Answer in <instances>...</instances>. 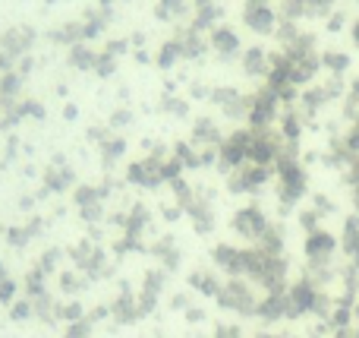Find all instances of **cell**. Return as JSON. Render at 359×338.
Listing matches in <instances>:
<instances>
[{"mask_svg":"<svg viewBox=\"0 0 359 338\" xmlns=\"http://www.w3.org/2000/svg\"><path fill=\"white\" fill-rule=\"evenodd\" d=\"M319 218H322V215L315 212V209H306V212L299 215V225H303V231H306V234L319 228Z\"/></svg>","mask_w":359,"mask_h":338,"instance_id":"obj_9","label":"cell"},{"mask_svg":"<svg viewBox=\"0 0 359 338\" xmlns=\"http://www.w3.org/2000/svg\"><path fill=\"white\" fill-rule=\"evenodd\" d=\"M258 275H265V282L272 284V288H278V284L284 282V275H287V262H284V259L265 262L262 269H258Z\"/></svg>","mask_w":359,"mask_h":338,"instance_id":"obj_6","label":"cell"},{"mask_svg":"<svg viewBox=\"0 0 359 338\" xmlns=\"http://www.w3.org/2000/svg\"><path fill=\"white\" fill-rule=\"evenodd\" d=\"M344 139H347V145H350V152L359 155V114L353 118V124H350V130L344 133Z\"/></svg>","mask_w":359,"mask_h":338,"instance_id":"obj_8","label":"cell"},{"mask_svg":"<svg viewBox=\"0 0 359 338\" xmlns=\"http://www.w3.org/2000/svg\"><path fill=\"white\" fill-rule=\"evenodd\" d=\"M312 209H315V212H319V215H325V218H328V215H334V212H337V206H334V200H331V196H325V193H315V196H312Z\"/></svg>","mask_w":359,"mask_h":338,"instance_id":"obj_7","label":"cell"},{"mask_svg":"<svg viewBox=\"0 0 359 338\" xmlns=\"http://www.w3.org/2000/svg\"><path fill=\"white\" fill-rule=\"evenodd\" d=\"M337 247H340V253L347 256V262L359 269V215H347V218H344Z\"/></svg>","mask_w":359,"mask_h":338,"instance_id":"obj_3","label":"cell"},{"mask_svg":"<svg viewBox=\"0 0 359 338\" xmlns=\"http://www.w3.org/2000/svg\"><path fill=\"white\" fill-rule=\"evenodd\" d=\"M322 67H325L331 77H344L347 70H350V54H347V51L328 48L325 54H322Z\"/></svg>","mask_w":359,"mask_h":338,"instance_id":"obj_4","label":"cell"},{"mask_svg":"<svg viewBox=\"0 0 359 338\" xmlns=\"http://www.w3.org/2000/svg\"><path fill=\"white\" fill-rule=\"evenodd\" d=\"M350 38H353V45H356V48H359V19L353 22V29H350Z\"/></svg>","mask_w":359,"mask_h":338,"instance_id":"obj_14","label":"cell"},{"mask_svg":"<svg viewBox=\"0 0 359 338\" xmlns=\"http://www.w3.org/2000/svg\"><path fill=\"white\" fill-rule=\"evenodd\" d=\"M281 180H284V186H281V200H284L287 206H293V202L306 193V171L297 165L293 155H284V161H281Z\"/></svg>","mask_w":359,"mask_h":338,"instance_id":"obj_1","label":"cell"},{"mask_svg":"<svg viewBox=\"0 0 359 338\" xmlns=\"http://www.w3.org/2000/svg\"><path fill=\"white\" fill-rule=\"evenodd\" d=\"M265 237H268V241H265V247L272 250V253H278V250L284 247V231H281V228H272Z\"/></svg>","mask_w":359,"mask_h":338,"instance_id":"obj_11","label":"cell"},{"mask_svg":"<svg viewBox=\"0 0 359 338\" xmlns=\"http://www.w3.org/2000/svg\"><path fill=\"white\" fill-rule=\"evenodd\" d=\"M353 209H356V212H359V184L353 186Z\"/></svg>","mask_w":359,"mask_h":338,"instance_id":"obj_15","label":"cell"},{"mask_svg":"<svg viewBox=\"0 0 359 338\" xmlns=\"http://www.w3.org/2000/svg\"><path fill=\"white\" fill-rule=\"evenodd\" d=\"M281 338H299V335H281Z\"/></svg>","mask_w":359,"mask_h":338,"instance_id":"obj_16","label":"cell"},{"mask_svg":"<svg viewBox=\"0 0 359 338\" xmlns=\"http://www.w3.org/2000/svg\"><path fill=\"white\" fill-rule=\"evenodd\" d=\"M344 22H347L344 13H328V32H340V29H344Z\"/></svg>","mask_w":359,"mask_h":338,"instance_id":"obj_12","label":"cell"},{"mask_svg":"<svg viewBox=\"0 0 359 338\" xmlns=\"http://www.w3.org/2000/svg\"><path fill=\"white\" fill-rule=\"evenodd\" d=\"M306 256L309 262H334V253H337V234H331L328 228H315L306 234Z\"/></svg>","mask_w":359,"mask_h":338,"instance_id":"obj_2","label":"cell"},{"mask_svg":"<svg viewBox=\"0 0 359 338\" xmlns=\"http://www.w3.org/2000/svg\"><path fill=\"white\" fill-rule=\"evenodd\" d=\"M331 104V95L325 92V86H312L309 92L303 95V108H306V114H319L322 108H328Z\"/></svg>","mask_w":359,"mask_h":338,"instance_id":"obj_5","label":"cell"},{"mask_svg":"<svg viewBox=\"0 0 359 338\" xmlns=\"http://www.w3.org/2000/svg\"><path fill=\"white\" fill-rule=\"evenodd\" d=\"M328 338H356V332H353V325H347V329H334Z\"/></svg>","mask_w":359,"mask_h":338,"instance_id":"obj_13","label":"cell"},{"mask_svg":"<svg viewBox=\"0 0 359 338\" xmlns=\"http://www.w3.org/2000/svg\"><path fill=\"white\" fill-rule=\"evenodd\" d=\"M284 136L290 139V143H297L299 139V118L297 114H287L284 118Z\"/></svg>","mask_w":359,"mask_h":338,"instance_id":"obj_10","label":"cell"}]
</instances>
